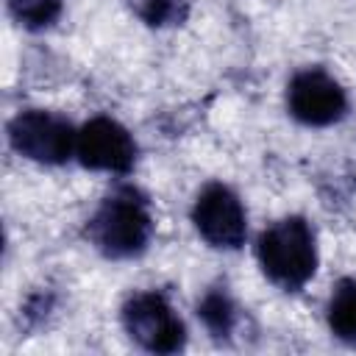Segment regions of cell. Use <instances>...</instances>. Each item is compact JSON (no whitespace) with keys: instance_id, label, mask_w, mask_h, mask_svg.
Here are the masks:
<instances>
[{"instance_id":"obj_1","label":"cell","mask_w":356,"mask_h":356,"mask_svg":"<svg viewBox=\"0 0 356 356\" xmlns=\"http://www.w3.org/2000/svg\"><path fill=\"white\" fill-rule=\"evenodd\" d=\"M256 253L267 278L284 289L303 286L317 267L314 234L309 222L300 217H286L264 228L259 236Z\"/></svg>"},{"instance_id":"obj_2","label":"cell","mask_w":356,"mask_h":356,"mask_svg":"<svg viewBox=\"0 0 356 356\" xmlns=\"http://www.w3.org/2000/svg\"><path fill=\"white\" fill-rule=\"evenodd\" d=\"M150 214L134 189H120L103 200L89 222V239L111 259L136 256L150 239Z\"/></svg>"},{"instance_id":"obj_3","label":"cell","mask_w":356,"mask_h":356,"mask_svg":"<svg viewBox=\"0 0 356 356\" xmlns=\"http://www.w3.org/2000/svg\"><path fill=\"white\" fill-rule=\"evenodd\" d=\"M11 147L33 161L44 164H61L70 159L78 134H72V125L50 111H22L8 125Z\"/></svg>"},{"instance_id":"obj_4","label":"cell","mask_w":356,"mask_h":356,"mask_svg":"<svg viewBox=\"0 0 356 356\" xmlns=\"http://www.w3.org/2000/svg\"><path fill=\"white\" fill-rule=\"evenodd\" d=\"M128 334L153 353H172L184 345V323L159 292H139L122 309Z\"/></svg>"},{"instance_id":"obj_5","label":"cell","mask_w":356,"mask_h":356,"mask_svg":"<svg viewBox=\"0 0 356 356\" xmlns=\"http://www.w3.org/2000/svg\"><path fill=\"white\" fill-rule=\"evenodd\" d=\"M192 220L200 236L214 248H239L245 242L248 234L245 209L239 197L222 184H211L197 195Z\"/></svg>"},{"instance_id":"obj_6","label":"cell","mask_w":356,"mask_h":356,"mask_svg":"<svg viewBox=\"0 0 356 356\" xmlns=\"http://www.w3.org/2000/svg\"><path fill=\"white\" fill-rule=\"evenodd\" d=\"M289 111L306 125H331L345 114L342 86L323 70H303L289 83Z\"/></svg>"},{"instance_id":"obj_7","label":"cell","mask_w":356,"mask_h":356,"mask_svg":"<svg viewBox=\"0 0 356 356\" xmlns=\"http://www.w3.org/2000/svg\"><path fill=\"white\" fill-rule=\"evenodd\" d=\"M75 150L83 167L108 170V172H128L136 156V145L131 134L108 117L89 120L78 134Z\"/></svg>"},{"instance_id":"obj_8","label":"cell","mask_w":356,"mask_h":356,"mask_svg":"<svg viewBox=\"0 0 356 356\" xmlns=\"http://www.w3.org/2000/svg\"><path fill=\"white\" fill-rule=\"evenodd\" d=\"M328 325L345 339L356 342V281H339L328 303Z\"/></svg>"},{"instance_id":"obj_9","label":"cell","mask_w":356,"mask_h":356,"mask_svg":"<svg viewBox=\"0 0 356 356\" xmlns=\"http://www.w3.org/2000/svg\"><path fill=\"white\" fill-rule=\"evenodd\" d=\"M8 8L22 25L42 28V25H50L58 17L61 0H8Z\"/></svg>"},{"instance_id":"obj_10","label":"cell","mask_w":356,"mask_h":356,"mask_svg":"<svg viewBox=\"0 0 356 356\" xmlns=\"http://www.w3.org/2000/svg\"><path fill=\"white\" fill-rule=\"evenodd\" d=\"M200 317L214 334H228L234 325V306L222 292H209L200 303Z\"/></svg>"},{"instance_id":"obj_11","label":"cell","mask_w":356,"mask_h":356,"mask_svg":"<svg viewBox=\"0 0 356 356\" xmlns=\"http://www.w3.org/2000/svg\"><path fill=\"white\" fill-rule=\"evenodd\" d=\"M136 8L150 25H164L178 17V0H136Z\"/></svg>"}]
</instances>
